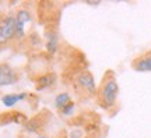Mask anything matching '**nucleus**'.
<instances>
[{
    "mask_svg": "<svg viewBox=\"0 0 151 138\" xmlns=\"http://www.w3.org/2000/svg\"><path fill=\"white\" fill-rule=\"evenodd\" d=\"M16 39L21 41L27 34V24L31 22V13L27 9H18L16 13Z\"/></svg>",
    "mask_w": 151,
    "mask_h": 138,
    "instance_id": "nucleus-4",
    "label": "nucleus"
},
{
    "mask_svg": "<svg viewBox=\"0 0 151 138\" xmlns=\"http://www.w3.org/2000/svg\"><path fill=\"white\" fill-rule=\"evenodd\" d=\"M53 82H55V74H46L39 78V81H38V84H37V88L38 89H43L46 87H50Z\"/></svg>",
    "mask_w": 151,
    "mask_h": 138,
    "instance_id": "nucleus-10",
    "label": "nucleus"
},
{
    "mask_svg": "<svg viewBox=\"0 0 151 138\" xmlns=\"http://www.w3.org/2000/svg\"><path fill=\"white\" fill-rule=\"evenodd\" d=\"M13 39H16V17L7 14L0 20V48H4Z\"/></svg>",
    "mask_w": 151,
    "mask_h": 138,
    "instance_id": "nucleus-3",
    "label": "nucleus"
},
{
    "mask_svg": "<svg viewBox=\"0 0 151 138\" xmlns=\"http://www.w3.org/2000/svg\"><path fill=\"white\" fill-rule=\"evenodd\" d=\"M27 96L28 95L25 92H21V94H7V95H4L1 98V103H3L6 107H13L20 101H24Z\"/></svg>",
    "mask_w": 151,
    "mask_h": 138,
    "instance_id": "nucleus-7",
    "label": "nucleus"
},
{
    "mask_svg": "<svg viewBox=\"0 0 151 138\" xmlns=\"http://www.w3.org/2000/svg\"><path fill=\"white\" fill-rule=\"evenodd\" d=\"M37 138H48V137H46V135H38Z\"/></svg>",
    "mask_w": 151,
    "mask_h": 138,
    "instance_id": "nucleus-13",
    "label": "nucleus"
},
{
    "mask_svg": "<svg viewBox=\"0 0 151 138\" xmlns=\"http://www.w3.org/2000/svg\"><path fill=\"white\" fill-rule=\"evenodd\" d=\"M74 110H76V103L71 101V102H69V103H67V105H66L60 112H62L63 116L69 117V116H71V114H74Z\"/></svg>",
    "mask_w": 151,
    "mask_h": 138,
    "instance_id": "nucleus-11",
    "label": "nucleus"
},
{
    "mask_svg": "<svg viewBox=\"0 0 151 138\" xmlns=\"http://www.w3.org/2000/svg\"><path fill=\"white\" fill-rule=\"evenodd\" d=\"M83 137H84V131L80 130V128H76L69 134V138H83Z\"/></svg>",
    "mask_w": 151,
    "mask_h": 138,
    "instance_id": "nucleus-12",
    "label": "nucleus"
},
{
    "mask_svg": "<svg viewBox=\"0 0 151 138\" xmlns=\"http://www.w3.org/2000/svg\"><path fill=\"white\" fill-rule=\"evenodd\" d=\"M132 69L137 73H151V49L132 60Z\"/></svg>",
    "mask_w": 151,
    "mask_h": 138,
    "instance_id": "nucleus-6",
    "label": "nucleus"
},
{
    "mask_svg": "<svg viewBox=\"0 0 151 138\" xmlns=\"http://www.w3.org/2000/svg\"><path fill=\"white\" fill-rule=\"evenodd\" d=\"M46 50H48L50 54L56 53V50H58V46H59V39H58V34L55 31H50L48 32L46 35Z\"/></svg>",
    "mask_w": 151,
    "mask_h": 138,
    "instance_id": "nucleus-8",
    "label": "nucleus"
},
{
    "mask_svg": "<svg viewBox=\"0 0 151 138\" xmlns=\"http://www.w3.org/2000/svg\"><path fill=\"white\" fill-rule=\"evenodd\" d=\"M1 17H3V16H0V20H1Z\"/></svg>",
    "mask_w": 151,
    "mask_h": 138,
    "instance_id": "nucleus-14",
    "label": "nucleus"
},
{
    "mask_svg": "<svg viewBox=\"0 0 151 138\" xmlns=\"http://www.w3.org/2000/svg\"><path fill=\"white\" fill-rule=\"evenodd\" d=\"M20 80V75L9 63H0V88L14 85Z\"/></svg>",
    "mask_w": 151,
    "mask_h": 138,
    "instance_id": "nucleus-5",
    "label": "nucleus"
},
{
    "mask_svg": "<svg viewBox=\"0 0 151 138\" xmlns=\"http://www.w3.org/2000/svg\"><path fill=\"white\" fill-rule=\"evenodd\" d=\"M74 88L77 89L78 94H84L86 96L97 95V84L94 80V75L90 71H81L76 75L74 78Z\"/></svg>",
    "mask_w": 151,
    "mask_h": 138,
    "instance_id": "nucleus-2",
    "label": "nucleus"
},
{
    "mask_svg": "<svg viewBox=\"0 0 151 138\" xmlns=\"http://www.w3.org/2000/svg\"><path fill=\"white\" fill-rule=\"evenodd\" d=\"M69 102H71L70 94H69V92H60V94H58L56 98H55V106H56V109L62 110Z\"/></svg>",
    "mask_w": 151,
    "mask_h": 138,
    "instance_id": "nucleus-9",
    "label": "nucleus"
},
{
    "mask_svg": "<svg viewBox=\"0 0 151 138\" xmlns=\"http://www.w3.org/2000/svg\"><path fill=\"white\" fill-rule=\"evenodd\" d=\"M119 84L113 71H106L97 89L98 105L105 110H112L118 103Z\"/></svg>",
    "mask_w": 151,
    "mask_h": 138,
    "instance_id": "nucleus-1",
    "label": "nucleus"
}]
</instances>
